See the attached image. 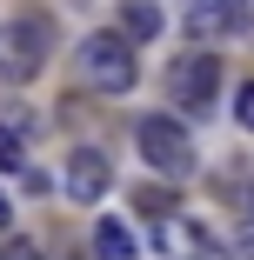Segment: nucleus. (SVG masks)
<instances>
[{
	"instance_id": "nucleus-1",
	"label": "nucleus",
	"mask_w": 254,
	"mask_h": 260,
	"mask_svg": "<svg viewBox=\"0 0 254 260\" xmlns=\"http://www.w3.org/2000/svg\"><path fill=\"white\" fill-rule=\"evenodd\" d=\"M80 80H87L94 93H127V87L140 80L134 40H127L121 27H107V34H87V40H80Z\"/></svg>"
},
{
	"instance_id": "nucleus-2",
	"label": "nucleus",
	"mask_w": 254,
	"mask_h": 260,
	"mask_svg": "<svg viewBox=\"0 0 254 260\" xmlns=\"http://www.w3.org/2000/svg\"><path fill=\"white\" fill-rule=\"evenodd\" d=\"M54 54V20L47 14H14L0 20V74L7 80H34Z\"/></svg>"
},
{
	"instance_id": "nucleus-3",
	"label": "nucleus",
	"mask_w": 254,
	"mask_h": 260,
	"mask_svg": "<svg viewBox=\"0 0 254 260\" xmlns=\"http://www.w3.org/2000/svg\"><path fill=\"white\" fill-rule=\"evenodd\" d=\"M134 140H140V160L154 167V174H167V180H187V174L201 167V153H194L187 127L167 120V114H147V120L134 127Z\"/></svg>"
},
{
	"instance_id": "nucleus-4",
	"label": "nucleus",
	"mask_w": 254,
	"mask_h": 260,
	"mask_svg": "<svg viewBox=\"0 0 254 260\" xmlns=\"http://www.w3.org/2000/svg\"><path fill=\"white\" fill-rule=\"evenodd\" d=\"M167 93L181 100L187 114H208L214 93H221V60H214V54H181V60L167 67Z\"/></svg>"
},
{
	"instance_id": "nucleus-5",
	"label": "nucleus",
	"mask_w": 254,
	"mask_h": 260,
	"mask_svg": "<svg viewBox=\"0 0 254 260\" xmlns=\"http://www.w3.org/2000/svg\"><path fill=\"white\" fill-rule=\"evenodd\" d=\"M107 187H114L107 153H100V147H74L67 153V200H100Z\"/></svg>"
},
{
	"instance_id": "nucleus-6",
	"label": "nucleus",
	"mask_w": 254,
	"mask_h": 260,
	"mask_svg": "<svg viewBox=\"0 0 254 260\" xmlns=\"http://www.w3.org/2000/svg\"><path fill=\"white\" fill-rule=\"evenodd\" d=\"M241 27H247V0H194V14H187V34H201V40L241 34Z\"/></svg>"
},
{
	"instance_id": "nucleus-7",
	"label": "nucleus",
	"mask_w": 254,
	"mask_h": 260,
	"mask_svg": "<svg viewBox=\"0 0 254 260\" xmlns=\"http://www.w3.org/2000/svg\"><path fill=\"white\" fill-rule=\"evenodd\" d=\"M167 253H181V260H228V247L201 227V220H181V227H167Z\"/></svg>"
},
{
	"instance_id": "nucleus-8",
	"label": "nucleus",
	"mask_w": 254,
	"mask_h": 260,
	"mask_svg": "<svg viewBox=\"0 0 254 260\" xmlns=\"http://www.w3.org/2000/svg\"><path fill=\"white\" fill-rule=\"evenodd\" d=\"M121 34L127 40H154L161 34V7L154 0H121Z\"/></svg>"
},
{
	"instance_id": "nucleus-9",
	"label": "nucleus",
	"mask_w": 254,
	"mask_h": 260,
	"mask_svg": "<svg viewBox=\"0 0 254 260\" xmlns=\"http://www.w3.org/2000/svg\"><path fill=\"white\" fill-rule=\"evenodd\" d=\"M94 260H134V234L121 220H94Z\"/></svg>"
},
{
	"instance_id": "nucleus-10",
	"label": "nucleus",
	"mask_w": 254,
	"mask_h": 260,
	"mask_svg": "<svg viewBox=\"0 0 254 260\" xmlns=\"http://www.w3.org/2000/svg\"><path fill=\"white\" fill-rule=\"evenodd\" d=\"M134 207L161 220V214H174V193H161V187H140V193H134Z\"/></svg>"
},
{
	"instance_id": "nucleus-11",
	"label": "nucleus",
	"mask_w": 254,
	"mask_h": 260,
	"mask_svg": "<svg viewBox=\"0 0 254 260\" xmlns=\"http://www.w3.org/2000/svg\"><path fill=\"white\" fill-rule=\"evenodd\" d=\"M27 160V147H20V134L14 127H0V167H20Z\"/></svg>"
},
{
	"instance_id": "nucleus-12",
	"label": "nucleus",
	"mask_w": 254,
	"mask_h": 260,
	"mask_svg": "<svg viewBox=\"0 0 254 260\" xmlns=\"http://www.w3.org/2000/svg\"><path fill=\"white\" fill-rule=\"evenodd\" d=\"M0 260H40L34 240H0Z\"/></svg>"
},
{
	"instance_id": "nucleus-13",
	"label": "nucleus",
	"mask_w": 254,
	"mask_h": 260,
	"mask_svg": "<svg viewBox=\"0 0 254 260\" xmlns=\"http://www.w3.org/2000/svg\"><path fill=\"white\" fill-rule=\"evenodd\" d=\"M234 120H241V127H254V80L234 93Z\"/></svg>"
},
{
	"instance_id": "nucleus-14",
	"label": "nucleus",
	"mask_w": 254,
	"mask_h": 260,
	"mask_svg": "<svg viewBox=\"0 0 254 260\" xmlns=\"http://www.w3.org/2000/svg\"><path fill=\"white\" fill-rule=\"evenodd\" d=\"M0 227H7V200H0Z\"/></svg>"
}]
</instances>
